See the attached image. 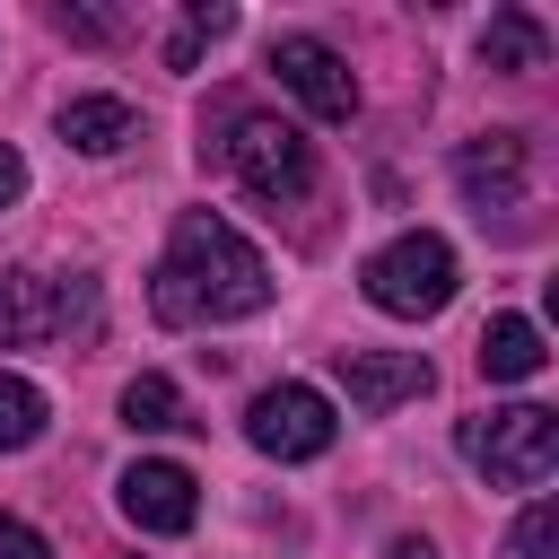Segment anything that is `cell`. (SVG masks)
<instances>
[{"instance_id":"cell-1","label":"cell","mask_w":559,"mask_h":559,"mask_svg":"<svg viewBox=\"0 0 559 559\" xmlns=\"http://www.w3.org/2000/svg\"><path fill=\"white\" fill-rule=\"evenodd\" d=\"M271 306V262L262 245L218 218V210H183L157 271H148V314L166 332H210V323H245Z\"/></svg>"},{"instance_id":"cell-20","label":"cell","mask_w":559,"mask_h":559,"mask_svg":"<svg viewBox=\"0 0 559 559\" xmlns=\"http://www.w3.org/2000/svg\"><path fill=\"white\" fill-rule=\"evenodd\" d=\"M9 201H26V157L0 140V210H9Z\"/></svg>"},{"instance_id":"cell-21","label":"cell","mask_w":559,"mask_h":559,"mask_svg":"<svg viewBox=\"0 0 559 559\" xmlns=\"http://www.w3.org/2000/svg\"><path fill=\"white\" fill-rule=\"evenodd\" d=\"M384 559H437V542H428V533H402V542H393Z\"/></svg>"},{"instance_id":"cell-12","label":"cell","mask_w":559,"mask_h":559,"mask_svg":"<svg viewBox=\"0 0 559 559\" xmlns=\"http://www.w3.org/2000/svg\"><path fill=\"white\" fill-rule=\"evenodd\" d=\"M542 367H550L542 323H533V314H489V332H480V376H489V384H524V376H542Z\"/></svg>"},{"instance_id":"cell-18","label":"cell","mask_w":559,"mask_h":559,"mask_svg":"<svg viewBox=\"0 0 559 559\" xmlns=\"http://www.w3.org/2000/svg\"><path fill=\"white\" fill-rule=\"evenodd\" d=\"M52 26H61V35H79V44H114V35H122V17H114V9H61Z\"/></svg>"},{"instance_id":"cell-11","label":"cell","mask_w":559,"mask_h":559,"mask_svg":"<svg viewBox=\"0 0 559 559\" xmlns=\"http://www.w3.org/2000/svg\"><path fill=\"white\" fill-rule=\"evenodd\" d=\"M61 140H70L79 157H114V148L140 140V114H131L122 96H70V105H61Z\"/></svg>"},{"instance_id":"cell-17","label":"cell","mask_w":559,"mask_h":559,"mask_svg":"<svg viewBox=\"0 0 559 559\" xmlns=\"http://www.w3.org/2000/svg\"><path fill=\"white\" fill-rule=\"evenodd\" d=\"M550 542H559V507L533 498V507L515 515V533H507V559H550Z\"/></svg>"},{"instance_id":"cell-10","label":"cell","mask_w":559,"mask_h":559,"mask_svg":"<svg viewBox=\"0 0 559 559\" xmlns=\"http://www.w3.org/2000/svg\"><path fill=\"white\" fill-rule=\"evenodd\" d=\"M454 183H463L472 210H515V201H524V140H515V131H480V140H463Z\"/></svg>"},{"instance_id":"cell-4","label":"cell","mask_w":559,"mask_h":559,"mask_svg":"<svg viewBox=\"0 0 559 559\" xmlns=\"http://www.w3.org/2000/svg\"><path fill=\"white\" fill-rule=\"evenodd\" d=\"M218 157H227V175H236L253 201H271V210H288V201L314 192V140H306L297 122H280V114H236L227 140H218Z\"/></svg>"},{"instance_id":"cell-13","label":"cell","mask_w":559,"mask_h":559,"mask_svg":"<svg viewBox=\"0 0 559 559\" xmlns=\"http://www.w3.org/2000/svg\"><path fill=\"white\" fill-rule=\"evenodd\" d=\"M480 61H489V70H515V79H524V70H550V26H542L533 9H498V17L480 26Z\"/></svg>"},{"instance_id":"cell-16","label":"cell","mask_w":559,"mask_h":559,"mask_svg":"<svg viewBox=\"0 0 559 559\" xmlns=\"http://www.w3.org/2000/svg\"><path fill=\"white\" fill-rule=\"evenodd\" d=\"M218 35H236V9H227V0H192L183 26H175V44H166V70H192L201 44H218Z\"/></svg>"},{"instance_id":"cell-5","label":"cell","mask_w":559,"mask_h":559,"mask_svg":"<svg viewBox=\"0 0 559 559\" xmlns=\"http://www.w3.org/2000/svg\"><path fill=\"white\" fill-rule=\"evenodd\" d=\"M245 437H253V454H271V463H314V454H332L341 419H332V393H314V384H271V393H253Z\"/></svg>"},{"instance_id":"cell-3","label":"cell","mask_w":559,"mask_h":559,"mask_svg":"<svg viewBox=\"0 0 559 559\" xmlns=\"http://www.w3.org/2000/svg\"><path fill=\"white\" fill-rule=\"evenodd\" d=\"M463 463L498 489H542L559 472V419L542 402H507V411H480L463 419Z\"/></svg>"},{"instance_id":"cell-9","label":"cell","mask_w":559,"mask_h":559,"mask_svg":"<svg viewBox=\"0 0 559 559\" xmlns=\"http://www.w3.org/2000/svg\"><path fill=\"white\" fill-rule=\"evenodd\" d=\"M332 376H341V393H349V411H393V402H419L428 384H437V367L419 358V349H341L332 358Z\"/></svg>"},{"instance_id":"cell-19","label":"cell","mask_w":559,"mask_h":559,"mask_svg":"<svg viewBox=\"0 0 559 559\" xmlns=\"http://www.w3.org/2000/svg\"><path fill=\"white\" fill-rule=\"evenodd\" d=\"M0 559H52V542H44L26 515H0Z\"/></svg>"},{"instance_id":"cell-6","label":"cell","mask_w":559,"mask_h":559,"mask_svg":"<svg viewBox=\"0 0 559 559\" xmlns=\"http://www.w3.org/2000/svg\"><path fill=\"white\" fill-rule=\"evenodd\" d=\"M96 288L87 280H52V271H0V349H26V341H52L70 323H87Z\"/></svg>"},{"instance_id":"cell-14","label":"cell","mask_w":559,"mask_h":559,"mask_svg":"<svg viewBox=\"0 0 559 559\" xmlns=\"http://www.w3.org/2000/svg\"><path fill=\"white\" fill-rule=\"evenodd\" d=\"M122 428H131V437H175V428H192L183 384H175V376H157V367H140V376L122 384Z\"/></svg>"},{"instance_id":"cell-8","label":"cell","mask_w":559,"mask_h":559,"mask_svg":"<svg viewBox=\"0 0 559 559\" xmlns=\"http://www.w3.org/2000/svg\"><path fill=\"white\" fill-rule=\"evenodd\" d=\"M114 489H122V515H131L140 533H157V542L192 533V515H201V480H192L183 463H166V454H140Z\"/></svg>"},{"instance_id":"cell-7","label":"cell","mask_w":559,"mask_h":559,"mask_svg":"<svg viewBox=\"0 0 559 559\" xmlns=\"http://www.w3.org/2000/svg\"><path fill=\"white\" fill-rule=\"evenodd\" d=\"M271 70H280V87H288L314 122H349V114H358V70H349L323 35H280V44H271Z\"/></svg>"},{"instance_id":"cell-15","label":"cell","mask_w":559,"mask_h":559,"mask_svg":"<svg viewBox=\"0 0 559 559\" xmlns=\"http://www.w3.org/2000/svg\"><path fill=\"white\" fill-rule=\"evenodd\" d=\"M44 419H52L44 384H35V376H17V367H0V454L35 445V437H44Z\"/></svg>"},{"instance_id":"cell-2","label":"cell","mask_w":559,"mask_h":559,"mask_svg":"<svg viewBox=\"0 0 559 559\" xmlns=\"http://www.w3.org/2000/svg\"><path fill=\"white\" fill-rule=\"evenodd\" d=\"M454 280H463V262H454V245H445L437 227H402V236L376 245L367 271H358L367 306H376V314H402V323L437 314V306L454 297Z\"/></svg>"}]
</instances>
